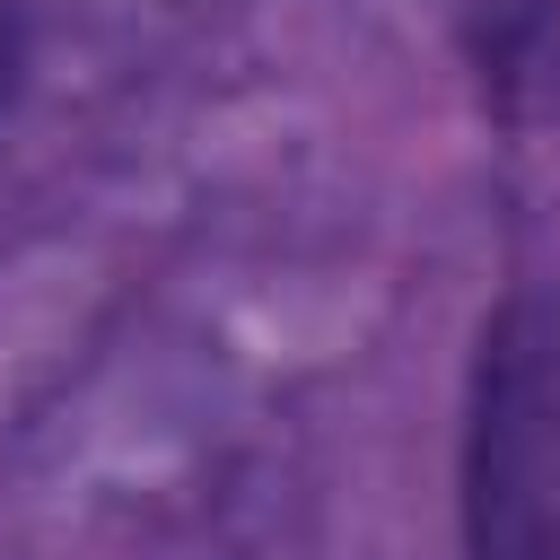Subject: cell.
<instances>
[{
    "label": "cell",
    "mask_w": 560,
    "mask_h": 560,
    "mask_svg": "<svg viewBox=\"0 0 560 560\" xmlns=\"http://www.w3.org/2000/svg\"><path fill=\"white\" fill-rule=\"evenodd\" d=\"M464 542L472 560H560V280H525L481 324Z\"/></svg>",
    "instance_id": "6da1fadb"
},
{
    "label": "cell",
    "mask_w": 560,
    "mask_h": 560,
    "mask_svg": "<svg viewBox=\"0 0 560 560\" xmlns=\"http://www.w3.org/2000/svg\"><path fill=\"white\" fill-rule=\"evenodd\" d=\"M18 70H26V18H18V0H0V114L18 96Z\"/></svg>",
    "instance_id": "7a4b0ae2"
}]
</instances>
